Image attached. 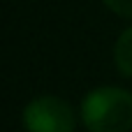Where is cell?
<instances>
[{
  "instance_id": "cell-1",
  "label": "cell",
  "mask_w": 132,
  "mask_h": 132,
  "mask_svg": "<svg viewBox=\"0 0 132 132\" xmlns=\"http://www.w3.org/2000/svg\"><path fill=\"white\" fill-rule=\"evenodd\" d=\"M81 121L88 132H130L132 93L118 86H100L84 95Z\"/></svg>"
},
{
  "instance_id": "cell-2",
  "label": "cell",
  "mask_w": 132,
  "mask_h": 132,
  "mask_svg": "<svg viewBox=\"0 0 132 132\" xmlns=\"http://www.w3.org/2000/svg\"><path fill=\"white\" fill-rule=\"evenodd\" d=\"M26 132H74L77 114L72 104L58 95L32 97L21 114Z\"/></svg>"
},
{
  "instance_id": "cell-3",
  "label": "cell",
  "mask_w": 132,
  "mask_h": 132,
  "mask_svg": "<svg viewBox=\"0 0 132 132\" xmlns=\"http://www.w3.org/2000/svg\"><path fill=\"white\" fill-rule=\"evenodd\" d=\"M114 63L123 77L132 79V26L118 35L114 44Z\"/></svg>"
},
{
  "instance_id": "cell-4",
  "label": "cell",
  "mask_w": 132,
  "mask_h": 132,
  "mask_svg": "<svg viewBox=\"0 0 132 132\" xmlns=\"http://www.w3.org/2000/svg\"><path fill=\"white\" fill-rule=\"evenodd\" d=\"M102 2L114 14H118L123 19H132V0H102Z\"/></svg>"
}]
</instances>
